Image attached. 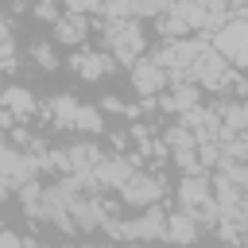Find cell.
Instances as JSON below:
<instances>
[{"mask_svg":"<svg viewBox=\"0 0 248 248\" xmlns=\"http://www.w3.org/2000/svg\"><path fill=\"white\" fill-rule=\"evenodd\" d=\"M108 58H124V62H136L140 54H143V31H140V23H124V19H112L108 23Z\"/></svg>","mask_w":248,"mask_h":248,"instance_id":"1","label":"cell"},{"mask_svg":"<svg viewBox=\"0 0 248 248\" xmlns=\"http://www.w3.org/2000/svg\"><path fill=\"white\" fill-rule=\"evenodd\" d=\"M244 35H248V31H244V23H240V19H229V23L213 35V54H217V58H225L232 70H236V66H244V54H248V50H244Z\"/></svg>","mask_w":248,"mask_h":248,"instance_id":"2","label":"cell"},{"mask_svg":"<svg viewBox=\"0 0 248 248\" xmlns=\"http://www.w3.org/2000/svg\"><path fill=\"white\" fill-rule=\"evenodd\" d=\"M116 190H120V198H124L128 205H140V209H143V205H155V202H159V194H163V182H159L155 174L132 170V174H128V178L116 186Z\"/></svg>","mask_w":248,"mask_h":248,"instance_id":"3","label":"cell"},{"mask_svg":"<svg viewBox=\"0 0 248 248\" xmlns=\"http://www.w3.org/2000/svg\"><path fill=\"white\" fill-rule=\"evenodd\" d=\"M128 78H132V89H136L140 97H155V93H163V85H167V70H163L155 58H136Z\"/></svg>","mask_w":248,"mask_h":248,"instance_id":"4","label":"cell"},{"mask_svg":"<svg viewBox=\"0 0 248 248\" xmlns=\"http://www.w3.org/2000/svg\"><path fill=\"white\" fill-rule=\"evenodd\" d=\"M178 202H182V209H190V213H198V209H217V205H213V190H209V182L198 178V174L182 178V186H178Z\"/></svg>","mask_w":248,"mask_h":248,"instance_id":"5","label":"cell"},{"mask_svg":"<svg viewBox=\"0 0 248 248\" xmlns=\"http://www.w3.org/2000/svg\"><path fill=\"white\" fill-rule=\"evenodd\" d=\"M194 236H198V213H190V209H178V213H167V217H163V240L190 244Z\"/></svg>","mask_w":248,"mask_h":248,"instance_id":"6","label":"cell"},{"mask_svg":"<svg viewBox=\"0 0 248 248\" xmlns=\"http://www.w3.org/2000/svg\"><path fill=\"white\" fill-rule=\"evenodd\" d=\"M163 217L167 213H143V217H136V221H124V225H112L124 240H155V236H163Z\"/></svg>","mask_w":248,"mask_h":248,"instance_id":"7","label":"cell"},{"mask_svg":"<svg viewBox=\"0 0 248 248\" xmlns=\"http://www.w3.org/2000/svg\"><path fill=\"white\" fill-rule=\"evenodd\" d=\"M0 108H4L12 120H23V116L35 112V97H31L23 85H8V89L0 93Z\"/></svg>","mask_w":248,"mask_h":248,"instance_id":"8","label":"cell"},{"mask_svg":"<svg viewBox=\"0 0 248 248\" xmlns=\"http://www.w3.org/2000/svg\"><path fill=\"white\" fill-rule=\"evenodd\" d=\"M54 39L58 43H81L85 39V19L81 16H58V23H54Z\"/></svg>","mask_w":248,"mask_h":248,"instance_id":"9","label":"cell"},{"mask_svg":"<svg viewBox=\"0 0 248 248\" xmlns=\"http://www.w3.org/2000/svg\"><path fill=\"white\" fill-rule=\"evenodd\" d=\"M74 62H78V74H81V78H101L112 58H108V54H78Z\"/></svg>","mask_w":248,"mask_h":248,"instance_id":"10","label":"cell"},{"mask_svg":"<svg viewBox=\"0 0 248 248\" xmlns=\"http://www.w3.org/2000/svg\"><path fill=\"white\" fill-rule=\"evenodd\" d=\"M31 54L39 58V66H43V70H54V66H58V54H54V50H50L46 43H39V46H31Z\"/></svg>","mask_w":248,"mask_h":248,"instance_id":"11","label":"cell"}]
</instances>
